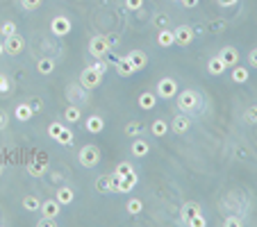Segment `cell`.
<instances>
[{"label":"cell","instance_id":"obj_1","mask_svg":"<svg viewBox=\"0 0 257 227\" xmlns=\"http://www.w3.org/2000/svg\"><path fill=\"white\" fill-rule=\"evenodd\" d=\"M178 107L182 114H196L200 112V107H203V98H200V93L193 89H185V91H178Z\"/></svg>","mask_w":257,"mask_h":227},{"label":"cell","instance_id":"obj_2","mask_svg":"<svg viewBox=\"0 0 257 227\" xmlns=\"http://www.w3.org/2000/svg\"><path fill=\"white\" fill-rule=\"evenodd\" d=\"M89 53H91V57H96V59H100V57H107V55L112 53V43H109V39L105 34L91 36Z\"/></svg>","mask_w":257,"mask_h":227},{"label":"cell","instance_id":"obj_3","mask_svg":"<svg viewBox=\"0 0 257 227\" xmlns=\"http://www.w3.org/2000/svg\"><path fill=\"white\" fill-rule=\"evenodd\" d=\"M78 159H80V166L82 168H96L100 164V150L96 145H84L78 152Z\"/></svg>","mask_w":257,"mask_h":227},{"label":"cell","instance_id":"obj_4","mask_svg":"<svg viewBox=\"0 0 257 227\" xmlns=\"http://www.w3.org/2000/svg\"><path fill=\"white\" fill-rule=\"evenodd\" d=\"M157 98H161V100H171V98L178 96V82H175L173 78H161L160 82H157Z\"/></svg>","mask_w":257,"mask_h":227},{"label":"cell","instance_id":"obj_5","mask_svg":"<svg viewBox=\"0 0 257 227\" xmlns=\"http://www.w3.org/2000/svg\"><path fill=\"white\" fill-rule=\"evenodd\" d=\"M100 82H102V75L98 71H94V68H84L82 73H80V84H82L87 91H91V89H96V86H100Z\"/></svg>","mask_w":257,"mask_h":227},{"label":"cell","instance_id":"obj_6","mask_svg":"<svg viewBox=\"0 0 257 227\" xmlns=\"http://www.w3.org/2000/svg\"><path fill=\"white\" fill-rule=\"evenodd\" d=\"M71 30H73V23L68 16H55L53 21H50V32H53L55 36H66Z\"/></svg>","mask_w":257,"mask_h":227},{"label":"cell","instance_id":"obj_7","mask_svg":"<svg viewBox=\"0 0 257 227\" xmlns=\"http://www.w3.org/2000/svg\"><path fill=\"white\" fill-rule=\"evenodd\" d=\"M25 50V39L21 34H12V36H7L5 39V53L7 55H12V57H18V55Z\"/></svg>","mask_w":257,"mask_h":227},{"label":"cell","instance_id":"obj_8","mask_svg":"<svg viewBox=\"0 0 257 227\" xmlns=\"http://www.w3.org/2000/svg\"><path fill=\"white\" fill-rule=\"evenodd\" d=\"M175 34V43L178 46H189L193 41V36H196V30H193L192 25H178L173 30Z\"/></svg>","mask_w":257,"mask_h":227},{"label":"cell","instance_id":"obj_9","mask_svg":"<svg viewBox=\"0 0 257 227\" xmlns=\"http://www.w3.org/2000/svg\"><path fill=\"white\" fill-rule=\"evenodd\" d=\"M46 168H48V159H46L43 155H39L28 164V173H30L32 177H41V175L46 173Z\"/></svg>","mask_w":257,"mask_h":227},{"label":"cell","instance_id":"obj_10","mask_svg":"<svg viewBox=\"0 0 257 227\" xmlns=\"http://www.w3.org/2000/svg\"><path fill=\"white\" fill-rule=\"evenodd\" d=\"M219 57L223 59V64H225L227 68H232V66L239 64V50L234 48V46H225V48L219 53Z\"/></svg>","mask_w":257,"mask_h":227},{"label":"cell","instance_id":"obj_11","mask_svg":"<svg viewBox=\"0 0 257 227\" xmlns=\"http://www.w3.org/2000/svg\"><path fill=\"white\" fill-rule=\"evenodd\" d=\"M198 214H203L200 204H198V202H185V204H182V209H180V221L187 225V223L192 221L193 216H198Z\"/></svg>","mask_w":257,"mask_h":227},{"label":"cell","instance_id":"obj_12","mask_svg":"<svg viewBox=\"0 0 257 227\" xmlns=\"http://www.w3.org/2000/svg\"><path fill=\"white\" fill-rule=\"evenodd\" d=\"M60 209H62V204L55 200V198H50V200H43L41 202V216L43 218H57L60 216Z\"/></svg>","mask_w":257,"mask_h":227},{"label":"cell","instance_id":"obj_13","mask_svg":"<svg viewBox=\"0 0 257 227\" xmlns=\"http://www.w3.org/2000/svg\"><path fill=\"white\" fill-rule=\"evenodd\" d=\"M128 59H130V64L134 66V71H144L146 64H148V55L144 53V50H130L128 53Z\"/></svg>","mask_w":257,"mask_h":227},{"label":"cell","instance_id":"obj_14","mask_svg":"<svg viewBox=\"0 0 257 227\" xmlns=\"http://www.w3.org/2000/svg\"><path fill=\"white\" fill-rule=\"evenodd\" d=\"M84 86L82 84H78V86H68V89H66V98H68V100H71V105H82L84 100H87V93H84Z\"/></svg>","mask_w":257,"mask_h":227},{"label":"cell","instance_id":"obj_15","mask_svg":"<svg viewBox=\"0 0 257 227\" xmlns=\"http://www.w3.org/2000/svg\"><path fill=\"white\" fill-rule=\"evenodd\" d=\"M84 130L89 132V134H100V132L105 130V120H102V116H98V114L89 116V118L84 120Z\"/></svg>","mask_w":257,"mask_h":227},{"label":"cell","instance_id":"obj_16","mask_svg":"<svg viewBox=\"0 0 257 227\" xmlns=\"http://www.w3.org/2000/svg\"><path fill=\"white\" fill-rule=\"evenodd\" d=\"M14 116H16L18 123H28V120L34 116V109H32L30 102H21V105H16V109H14Z\"/></svg>","mask_w":257,"mask_h":227},{"label":"cell","instance_id":"obj_17","mask_svg":"<svg viewBox=\"0 0 257 227\" xmlns=\"http://www.w3.org/2000/svg\"><path fill=\"white\" fill-rule=\"evenodd\" d=\"M55 200H57L62 207H68V204H73V200H75V191H73L71 186H62V189H57V193H55Z\"/></svg>","mask_w":257,"mask_h":227},{"label":"cell","instance_id":"obj_18","mask_svg":"<svg viewBox=\"0 0 257 227\" xmlns=\"http://www.w3.org/2000/svg\"><path fill=\"white\" fill-rule=\"evenodd\" d=\"M137 182H139V177H137V173H130V175H121V179H119V193H130L134 186H137Z\"/></svg>","mask_w":257,"mask_h":227},{"label":"cell","instance_id":"obj_19","mask_svg":"<svg viewBox=\"0 0 257 227\" xmlns=\"http://www.w3.org/2000/svg\"><path fill=\"white\" fill-rule=\"evenodd\" d=\"M189 127H192V120H189V116H187V114H180V116H175L173 123H171V130H173L175 134H185Z\"/></svg>","mask_w":257,"mask_h":227},{"label":"cell","instance_id":"obj_20","mask_svg":"<svg viewBox=\"0 0 257 227\" xmlns=\"http://www.w3.org/2000/svg\"><path fill=\"white\" fill-rule=\"evenodd\" d=\"M114 68H116V73H119V78H130V75L137 73V71H134V66L130 64V59H128V55H126V57H121Z\"/></svg>","mask_w":257,"mask_h":227},{"label":"cell","instance_id":"obj_21","mask_svg":"<svg viewBox=\"0 0 257 227\" xmlns=\"http://www.w3.org/2000/svg\"><path fill=\"white\" fill-rule=\"evenodd\" d=\"M150 152V145L146 139H134L130 145V155L132 157H146Z\"/></svg>","mask_w":257,"mask_h":227},{"label":"cell","instance_id":"obj_22","mask_svg":"<svg viewBox=\"0 0 257 227\" xmlns=\"http://www.w3.org/2000/svg\"><path fill=\"white\" fill-rule=\"evenodd\" d=\"M157 43H160L161 48H171V46L175 43V34H173V30L164 28V30L157 32Z\"/></svg>","mask_w":257,"mask_h":227},{"label":"cell","instance_id":"obj_23","mask_svg":"<svg viewBox=\"0 0 257 227\" xmlns=\"http://www.w3.org/2000/svg\"><path fill=\"white\" fill-rule=\"evenodd\" d=\"M155 105H157V93H153V91H144L139 96V107L146 109V112H150Z\"/></svg>","mask_w":257,"mask_h":227},{"label":"cell","instance_id":"obj_24","mask_svg":"<svg viewBox=\"0 0 257 227\" xmlns=\"http://www.w3.org/2000/svg\"><path fill=\"white\" fill-rule=\"evenodd\" d=\"M168 130H171V125H168L164 118H157L153 120V125H150V132H153V137H166Z\"/></svg>","mask_w":257,"mask_h":227},{"label":"cell","instance_id":"obj_25","mask_svg":"<svg viewBox=\"0 0 257 227\" xmlns=\"http://www.w3.org/2000/svg\"><path fill=\"white\" fill-rule=\"evenodd\" d=\"M225 68H227V66L223 64L221 57H212V59L207 61V71H209V75H223V73H225Z\"/></svg>","mask_w":257,"mask_h":227},{"label":"cell","instance_id":"obj_26","mask_svg":"<svg viewBox=\"0 0 257 227\" xmlns=\"http://www.w3.org/2000/svg\"><path fill=\"white\" fill-rule=\"evenodd\" d=\"M36 71H39V75H50V73L55 71V59L41 57V59L36 61Z\"/></svg>","mask_w":257,"mask_h":227},{"label":"cell","instance_id":"obj_27","mask_svg":"<svg viewBox=\"0 0 257 227\" xmlns=\"http://www.w3.org/2000/svg\"><path fill=\"white\" fill-rule=\"evenodd\" d=\"M248 78H251V73H248V68H244V66H232V80L237 84H246L248 82Z\"/></svg>","mask_w":257,"mask_h":227},{"label":"cell","instance_id":"obj_28","mask_svg":"<svg viewBox=\"0 0 257 227\" xmlns=\"http://www.w3.org/2000/svg\"><path fill=\"white\" fill-rule=\"evenodd\" d=\"M80 118H82V112H80L78 105H68V107L64 109V120L66 123H78Z\"/></svg>","mask_w":257,"mask_h":227},{"label":"cell","instance_id":"obj_29","mask_svg":"<svg viewBox=\"0 0 257 227\" xmlns=\"http://www.w3.org/2000/svg\"><path fill=\"white\" fill-rule=\"evenodd\" d=\"M126 211L130 216H139L141 211H144V202H141L139 198H130V200L126 202Z\"/></svg>","mask_w":257,"mask_h":227},{"label":"cell","instance_id":"obj_30","mask_svg":"<svg viewBox=\"0 0 257 227\" xmlns=\"http://www.w3.org/2000/svg\"><path fill=\"white\" fill-rule=\"evenodd\" d=\"M23 209H25V211H32V214H34V211L41 209V200H39L36 196H25V198H23Z\"/></svg>","mask_w":257,"mask_h":227},{"label":"cell","instance_id":"obj_31","mask_svg":"<svg viewBox=\"0 0 257 227\" xmlns=\"http://www.w3.org/2000/svg\"><path fill=\"white\" fill-rule=\"evenodd\" d=\"M18 32V28H16V23L14 21H5V23L0 25V36H12V34H16Z\"/></svg>","mask_w":257,"mask_h":227},{"label":"cell","instance_id":"obj_32","mask_svg":"<svg viewBox=\"0 0 257 227\" xmlns=\"http://www.w3.org/2000/svg\"><path fill=\"white\" fill-rule=\"evenodd\" d=\"M60 145H71L73 143V130H68V127H64V130L60 132V137L55 139Z\"/></svg>","mask_w":257,"mask_h":227},{"label":"cell","instance_id":"obj_33","mask_svg":"<svg viewBox=\"0 0 257 227\" xmlns=\"http://www.w3.org/2000/svg\"><path fill=\"white\" fill-rule=\"evenodd\" d=\"M141 130H144V125H141L139 120H132V123H128L126 125V134H130V137H139Z\"/></svg>","mask_w":257,"mask_h":227},{"label":"cell","instance_id":"obj_34","mask_svg":"<svg viewBox=\"0 0 257 227\" xmlns=\"http://www.w3.org/2000/svg\"><path fill=\"white\" fill-rule=\"evenodd\" d=\"M9 91H12V80L5 73H0V96H7Z\"/></svg>","mask_w":257,"mask_h":227},{"label":"cell","instance_id":"obj_35","mask_svg":"<svg viewBox=\"0 0 257 227\" xmlns=\"http://www.w3.org/2000/svg\"><path fill=\"white\" fill-rule=\"evenodd\" d=\"M91 68H94V71H98V73H100V75H105V71H107V68H109L107 57H100V59H96V61H94V64H91Z\"/></svg>","mask_w":257,"mask_h":227},{"label":"cell","instance_id":"obj_36","mask_svg":"<svg viewBox=\"0 0 257 227\" xmlns=\"http://www.w3.org/2000/svg\"><path fill=\"white\" fill-rule=\"evenodd\" d=\"M96 189L100 193H109V175H102L96 179Z\"/></svg>","mask_w":257,"mask_h":227},{"label":"cell","instance_id":"obj_37","mask_svg":"<svg viewBox=\"0 0 257 227\" xmlns=\"http://www.w3.org/2000/svg\"><path fill=\"white\" fill-rule=\"evenodd\" d=\"M114 173H119V175H130V173H134V168H132L130 162H121L119 166H116V170H114Z\"/></svg>","mask_w":257,"mask_h":227},{"label":"cell","instance_id":"obj_38","mask_svg":"<svg viewBox=\"0 0 257 227\" xmlns=\"http://www.w3.org/2000/svg\"><path fill=\"white\" fill-rule=\"evenodd\" d=\"M43 0H21V7L23 9H28V12H34L36 7H41Z\"/></svg>","mask_w":257,"mask_h":227},{"label":"cell","instance_id":"obj_39","mask_svg":"<svg viewBox=\"0 0 257 227\" xmlns=\"http://www.w3.org/2000/svg\"><path fill=\"white\" fill-rule=\"evenodd\" d=\"M244 118H246V123H257V105H253V107L246 109Z\"/></svg>","mask_w":257,"mask_h":227},{"label":"cell","instance_id":"obj_40","mask_svg":"<svg viewBox=\"0 0 257 227\" xmlns=\"http://www.w3.org/2000/svg\"><path fill=\"white\" fill-rule=\"evenodd\" d=\"M62 130H64V125H62V123H50V125H48V137L50 139H57Z\"/></svg>","mask_w":257,"mask_h":227},{"label":"cell","instance_id":"obj_41","mask_svg":"<svg viewBox=\"0 0 257 227\" xmlns=\"http://www.w3.org/2000/svg\"><path fill=\"white\" fill-rule=\"evenodd\" d=\"M126 7L130 12H139V9L144 7V0H126Z\"/></svg>","mask_w":257,"mask_h":227},{"label":"cell","instance_id":"obj_42","mask_svg":"<svg viewBox=\"0 0 257 227\" xmlns=\"http://www.w3.org/2000/svg\"><path fill=\"white\" fill-rule=\"evenodd\" d=\"M187 225H192V227H205V216H203V214L193 216V218H192L189 223H187Z\"/></svg>","mask_w":257,"mask_h":227},{"label":"cell","instance_id":"obj_43","mask_svg":"<svg viewBox=\"0 0 257 227\" xmlns=\"http://www.w3.org/2000/svg\"><path fill=\"white\" fill-rule=\"evenodd\" d=\"M241 223H244V221H241L239 216H227V218H225V225H227V227H234V225L239 227Z\"/></svg>","mask_w":257,"mask_h":227},{"label":"cell","instance_id":"obj_44","mask_svg":"<svg viewBox=\"0 0 257 227\" xmlns=\"http://www.w3.org/2000/svg\"><path fill=\"white\" fill-rule=\"evenodd\" d=\"M155 25L160 28V30L168 28V16H157V18H155Z\"/></svg>","mask_w":257,"mask_h":227},{"label":"cell","instance_id":"obj_45","mask_svg":"<svg viewBox=\"0 0 257 227\" xmlns=\"http://www.w3.org/2000/svg\"><path fill=\"white\" fill-rule=\"evenodd\" d=\"M248 64H251V66H255V68H257V48L248 53Z\"/></svg>","mask_w":257,"mask_h":227},{"label":"cell","instance_id":"obj_46","mask_svg":"<svg viewBox=\"0 0 257 227\" xmlns=\"http://www.w3.org/2000/svg\"><path fill=\"white\" fill-rule=\"evenodd\" d=\"M55 221H57V218H41L39 225H41V227H55Z\"/></svg>","mask_w":257,"mask_h":227},{"label":"cell","instance_id":"obj_47","mask_svg":"<svg viewBox=\"0 0 257 227\" xmlns=\"http://www.w3.org/2000/svg\"><path fill=\"white\" fill-rule=\"evenodd\" d=\"M7 123H9V118H7V114L2 112V109H0V130H5Z\"/></svg>","mask_w":257,"mask_h":227},{"label":"cell","instance_id":"obj_48","mask_svg":"<svg viewBox=\"0 0 257 227\" xmlns=\"http://www.w3.org/2000/svg\"><path fill=\"white\" fill-rule=\"evenodd\" d=\"M180 2H182V5H185L187 9H193V7H196L198 2H200V0H180Z\"/></svg>","mask_w":257,"mask_h":227},{"label":"cell","instance_id":"obj_49","mask_svg":"<svg viewBox=\"0 0 257 227\" xmlns=\"http://www.w3.org/2000/svg\"><path fill=\"white\" fill-rule=\"evenodd\" d=\"M237 2H239V0H219V5L225 7V9H227V7H234Z\"/></svg>","mask_w":257,"mask_h":227},{"label":"cell","instance_id":"obj_50","mask_svg":"<svg viewBox=\"0 0 257 227\" xmlns=\"http://www.w3.org/2000/svg\"><path fill=\"white\" fill-rule=\"evenodd\" d=\"M2 55H5V43L0 41V57H2Z\"/></svg>","mask_w":257,"mask_h":227},{"label":"cell","instance_id":"obj_51","mask_svg":"<svg viewBox=\"0 0 257 227\" xmlns=\"http://www.w3.org/2000/svg\"><path fill=\"white\" fill-rule=\"evenodd\" d=\"M0 173H2V164H0Z\"/></svg>","mask_w":257,"mask_h":227},{"label":"cell","instance_id":"obj_52","mask_svg":"<svg viewBox=\"0 0 257 227\" xmlns=\"http://www.w3.org/2000/svg\"><path fill=\"white\" fill-rule=\"evenodd\" d=\"M173 2H180V0H173Z\"/></svg>","mask_w":257,"mask_h":227}]
</instances>
